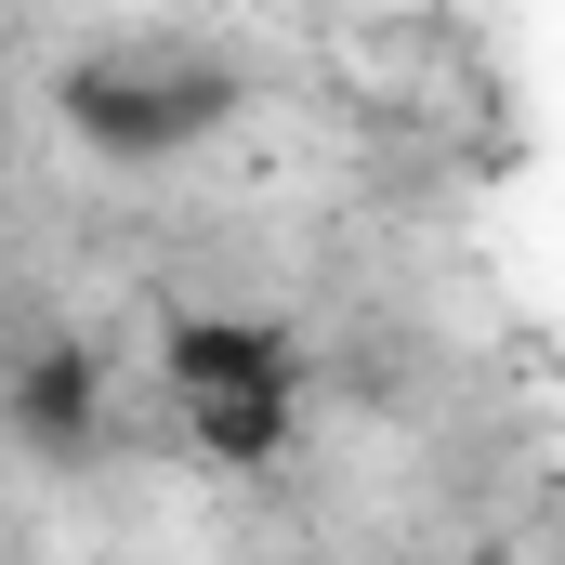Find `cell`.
I'll return each mask as SVG.
<instances>
[{"label":"cell","mask_w":565,"mask_h":565,"mask_svg":"<svg viewBox=\"0 0 565 565\" xmlns=\"http://www.w3.org/2000/svg\"><path fill=\"white\" fill-rule=\"evenodd\" d=\"M0 434H13L40 473H93V460H106V434H119V422H106V355H93V342H66V329H53V342H26V355L0 369Z\"/></svg>","instance_id":"3957f363"},{"label":"cell","mask_w":565,"mask_h":565,"mask_svg":"<svg viewBox=\"0 0 565 565\" xmlns=\"http://www.w3.org/2000/svg\"><path fill=\"white\" fill-rule=\"evenodd\" d=\"M237 106H250V79L224 53H198V40H93L53 79L66 145H93L106 171H171V158H198V145L224 132Z\"/></svg>","instance_id":"6da1fadb"},{"label":"cell","mask_w":565,"mask_h":565,"mask_svg":"<svg viewBox=\"0 0 565 565\" xmlns=\"http://www.w3.org/2000/svg\"><path fill=\"white\" fill-rule=\"evenodd\" d=\"M158 369L184 395V434L224 460V473H277L289 434H302V342L277 316H224V302H184L158 329Z\"/></svg>","instance_id":"7a4b0ae2"}]
</instances>
